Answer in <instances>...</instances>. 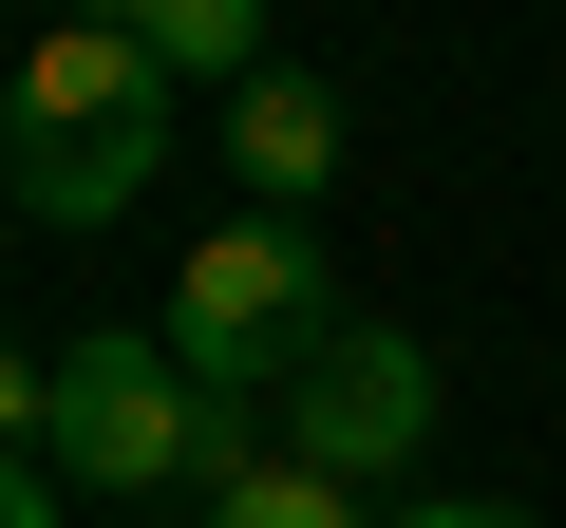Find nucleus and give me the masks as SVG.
I'll return each mask as SVG.
<instances>
[{
    "label": "nucleus",
    "instance_id": "obj_1",
    "mask_svg": "<svg viewBox=\"0 0 566 528\" xmlns=\"http://www.w3.org/2000/svg\"><path fill=\"white\" fill-rule=\"evenodd\" d=\"M151 170H170V76L114 20H39L20 76H0V189L39 226H114Z\"/></svg>",
    "mask_w": 566,
    "mask_h": 528
},
{
    "label": "nucleus",
    "instance_id": "obj_2",
    "mask_svg": "<svg viewBox=\"0 0 566 528\" xmlns=\"http://www.w3.org/2000/svg\"><path fill=\"white\" fill-rule=\"evenodd\" d=\"M283 434L245 415V397H208L151 321H95V340H57V472L76 490H227V472H264Z\"/></svg>",
    "mask_w": 566,
    "mask_h": 528
},
{
    "label": "nucleus",
    "instance_id": "obj_3",
    "mask_svg": "<svg viewBox=\"0 0 566 528\" xmlns=\"http://www.w3.org/2000/svg\"><path fill=\"white\" fill-rule=\"evenodd\" d=\"M359 303H340V264H322V226H283V208H245V226H208L189 245V284H170V359L208 378V397H283L322 340H340Z\"/></svg>",
    "mask_w": 566,
    "mask_h": 528
},
{
    "label": "nucleus",
    "instance_id": "obj_4",
    "mask_svg": "<svg viewBox=\"0 0 566 528\" xmlns=\"http://www.w3.org/2000/svg\"><path fill=\"white\" fill-rule=\"evenodd\" d=\"M416 434H434V359H416L397 321H340L303 378H283V453H303V472H340V490L416 472Z\"/></svg>",
    "mask_w": 566,
    "mask_h": 528
},
{
    "label": "nucleus",
    "instance_id": "obj_5",
    "mask_svg": "<svg viewBox=\"0 0 566 528\" xmlns=\"http://www.w3.org/2000/svg\"><path fill=\"white\" fill-rule=\"evenodd\" d=\"M227 170L283 208V226H303L322 189H340V76H303V57H264L245 95H227Z\"/></svg>",
    "mask_w": 566,
    "mask_h": 528
},
{
    "label": "nucleus",
    "instance_id": "obj_6",
    "mask_svg": "<svg viewBox=\"0 0 566 528\" xmlns=\"http://www.w3.org/2000/svg\"><path fill=\"white\" fill-rule=\"evenodd\" d=\"M95 20H114L151 76H227V95L264 76V0H95Z\"/></svg>",
    "mask_w": 566,
    "mask_h": 528
},
{
    "label": "nucleus",
    "instance_id": "obj_7",
    "mask_svg": "<svg viewBox=\"0 0 566 528\" xmlns=\"http://www.w3.org/2000/svg\"><path fill=\"white\" fill-rule=\"evenodd\" d=\"M189 528H378V509H359L340 472H303V453H264V472H227Z\"/></svg>",
    "mask_w": 566,
    "mask_h": 528
},
{
    "label": "nucleus",
    "instance_id": "obj_8",
    "mask_svg": "<svg viewBox=\"0 0 566 528\" xmlns=\"http://www.w3.org/2000/svg\"><path fill=\"white\" fill-rule=\"evenodd\" d=\"M0 453H57V359L0 340Z\"/></svg>",
    "mask_w": 566,
    "mask_h": 528
},
{
    "label": "nucleus",
    "instance_id": "obj_9",
    "mask_svg": "<svg viewBox=\"0 0 566 528\" xmlns=\"http://www.w3.org/2000/svg\"><path fill=\"white\" fill-rule=\"evenodd\" d=\"M0 528H57V472L39 453H0Z\"/></svg>",
    "mask_w": 566,
    "mask_h": 528
},
{
    "label": "nucleus",
    "instance_id": "obj_10",
    "mask_svg": "<svg viewBox=\"0 0 566 528\" xmlns=\"http://www.w3.org/2000/svg\"><path fill=\"white\" fill-rule=\"evenodd\" d=\"M378 528H528V509H472V490H416V509H378Z\"/></svg>",
    "mask_w": 566,
    "mask_h": 528
}]
</instances>
